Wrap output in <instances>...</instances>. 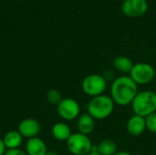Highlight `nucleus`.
I'll return each instance as SVG.
<instances>
[{
    "label": "nucleus",
    "mask_w": 156,
    "mask_h": 155,
    "mask_svg": "<svg viewBox=\"0 0 156 155\" xmlns=\"http://www.w3.org/2000/svg\"><path fill=\"white\" fill-rule=\"evenodd\" d=\"M111 98L115 105L125 107L131 105L138 91V85L130 76L122 75L117 77L111 85Z\"/></svg>",
    "instance_id": "1"
},
{
    "label": "nucleus",
    "mask_w": 156,
    "mask_h": 155,
    "mask_svg": "<svg viewBox=\"0 0 156 155\" xmlns=\"http://www.w3.org/2000/svg\"><path fill=\"white\" fill-rule=\"evenodd\" d=\"M114 107L115 103L111 96L102 94L90 99L87 105V113L95 121H102L112 114Z\"/></svg>",
    "instance_id": "2"
},
{
    "label": "nucleus",
    "mask_w": 156,
    "mask_h": 155,
    "mask_svg": "<svg viewBox=\"0 0 156 155\" xmlns=\"http://www.w3.org/2000/svg\"><path fill=\"white\" fill-rule=\"evenodd\" d=\"M131 106L134 114L144 118L156 112V92L154 90L139 91Z\"/></svg>",
    "instance_id": "3"
},
{
    "label": "nucleus",
    "mask_w": 156,
    "mask_h": 155,
    "mask_svg": "<svg viewBox=\"0 0 156 155\" xmlns=\"http://www.w3.org/2000/svg\"><path fill=\"white\" fill-rule=\"evenodd\" d=\"M67 148L72 155H88L92 151V143L89 136L74 132L66 142Z\"/></svg>",
    "instance_id": "4"
},
{
    "label": "nucleus",
    "mask_w": 156,
    "mask_h": 155,
    "mask_svg": "<svg viewBox=\"0 0 156 155\" xmlns=\"http://www.w3.org/2000/svg\"><path fill=\"white\" fill-rule=\"evenodd\" d=\"M108 82L101 74H90L82 80L81 88L83 92L93 98L96 96H100L104 94L106 89H107Z\"/></svg>",
    "instance_id": "5"
},
{
    "label": "nucleus",
    "mask_w": 156,
    "mask_h": 155,
    "mask_svg": "<svg viewBox=\"0 0 156 155\" xmlns=\"http://www.w3.org/2000/svg\"><path fill=\"white\" fill-rule=\"evenodd\" d=\"M155 74V69L153 65L146 62H139L133 65L129 76L138 86H144L154 79Z\"/></svg>",
    "instance_id": "6"
},
{
    "label": "nucleus",
    "mask_w": 156,
    "mask_h": 155,
    "mask_svg": "<svg viewBox=\"0 0 156 155\" xmlns=\"http://www.w3.org/2000/svg\"><path fill=\"white\" fill-rule=\"evenodd\" d=\"M58 116L67 122L74 121L80 115V106L79 102L71 98H65L57 105Z\"/></svg>",
    "instance_id": "7"
},
{
    "label": "nucleus",
    "mask_w": 156,
    "mask_h": 155,
    "mask_svg": "<svg viewBox=\"0 0 156 155\" xmlns=\"http://www.w3.org/2000/svg\"><path fill=\"white\" fill-rule=\"evenodd\" d=\"M148 9L146 0H124L122 5V13L128 17H140L144 16Z\"/></svg>",
    "instance_id": "8"
},
{
    "label": "nucleus",
    "mask_w": 156,
    "mask_h": 155,
    "mask_svg": "<svg viewBox=\"0 0 156 155\" xmlns=\"http://www.w3.org/2000/svg\"><path fill=\"white\" fill-rule=\"evenodd\" d=\"M41 130L40 123L32 118H27L21 121L18 124L17 131L22 135L23 138L31 139L34 137H37Z\"/></svg>",
    "instance_id": "9"
},
{
    "label": "nucleus",
    "mask_w": 156,
    "mask_h": 155,
    "mask_svg": "<svg viewBox=\"0 0 156 155\" xmlns=\"http://www.w3.org/2000/svg\"><path fill=\"white\" fill-rule=\"evenodd\" d=\"M126 130L127 132L133 137L142 135L146 130L145 118L133 114L126 122Z\"/></svg>",
    "instance_id": "10"
},
{
    "label": "nucleus",
    "mask_w": 156,
    "mask_h": 155,
    "mask_svg": "<svg viewBox=\"0 0 156 155\" xmlns=\"http://www.w3.org/2000/svg\"><path fill=\"white\" fill-rule=\"evenodd\" d=\"M25 152L27 155H45L48 152V149L45 142L42 139L34 137L27 141Z\"/></svg>",
    "instance_id": "11"
},
{
    "label": "nucleus",
    "mask_w": 156,
    "mask_h": 155,
    "mask_svg": "<svg viewBox=\"0 0 156 155\" xmlns=\"http://www.w3.org/2000/svg\"><path fill=\"white\" fill-rule=\"evenodd\" d=\"M94 127H95V120L87 112L80 114L77 119V128H78V132L80 133L89 136L93 132Z\"/></svg>",
    "instance_id": "12"
},
{
    "label": "nucleus",
    "mask_w": 156,
    "mask_h": 155,
    "mask_svg": "<svg viewBox=\"0 0 156 155\" xmlns=\"http://www.w3.org/2000/svg\"><path fill=\"white\" fill-rule=\"evenodd\" d=\"M52 136L58 142H67L72 134L70 127L63 122H56L51 128Z\"/></svg>",
    "instance_id": "13"
},
{
    "label": "nucleus",
    "mask_w": 156,
    "mask_h": 155,
    "mask_svg": "<svg viewBox=\"0 0 156 155\" xmlns=\"http://www.w3.org/2000/svg\"><path fill=\"white\" fill-rule=\"evenodd\" d=\"M113 68L120 73H122L124 75L130 74L134 63L133 62V60L126 57V56H117L114 59H113Z\"/></svg>",
    "instance_id": "14"
},
{
    "label": "nucleus",
    "mask_w": 156,
    "mask_h": 155,
    "mask_svg": "<svg viewBox=\"0 0 156 155\" xmlns=\"http://www.w3.org/2000/svg\"><path fill=\"white\" fill-rule=\"evenodd\" d=\"M4 144L7 149H16L19 148L23 143V137L18 132V131H9L3 138Z\"/></svg>",
    "instance_id": "15"
},
{
    "label": "nucleus",
    "mask_w": 156,
    "mask_h": 155,
    "mask_svg": "<svg viewBox=\"0 0 156 155\" xmlns=\"http://www.w3.org/2000/svg\"><path fill=\"white\" fill-rule=\"evenodd\" d=\"M96 152L101 155H113L118 152L116 143L112 139H104L96 146Z\"/></svg>",
    "instance_id": "16"
},
{
    "label": "nucleus",
    "mask_w": 156,
    "mask_h": 155,
    "mask_svg": "<svg viewBox=\"0 0 156 155\" xmlns=\"http://www.w3.org/2000/svg\"><path fill=\"white\" fill-rule=\"evenodd\" d=\"M46 98H47V100H48V103H50L52 105H56V106L62 100L61 93L58 90H56V89L49 90L47 92Z\"/></svg>",
    "instance_id": "17"
},
{
    "label": "nucleus",
    "mask_w": 156,
    "mask_h": 155,
    "mask_svg": "<svg viewBox=\"0 0 156 155\" xmlns=\"http://www.w3.org/2000/svg\"><path fill=\"white\" fill-rule=\"evenodd\" d=\"M145 123L146 130H148L153 134H156V112L145 117Z\"/></svg>",
    "instance_id": "18"
},
{
    "label": "nucleus",
    "mask_w": 156,
    "mask_h": 155,
    "mask_svg": "<svg viewBox=\"0 0 156 155\" xmlns=\"http://www.w3.org/2000/svg\"><path fill=\"white\" fill-rule=\"evenodd\" d=\"M4 155H27V153L23 150H21L20 148H16V149H7Z\"/></svg>",
    "instance_id": "19"
},
{
    "label": "nucleus",
    "mask_w": 156,
    "mask_h": 155,
    "mask_svg": "<svg viewBox=\"0 0 156 155\" xmlns=\"http://www.w3.org/2000/svg\"><path fill=\"white\" fill-rule=\"evenodd\" d=\"M102 76H103V78L106 79L107 82H108V81H112H112L116 79V78H114V72H113L112 70H110V69L104 71L103 74H102Z\"/></svg>",
    "instance_id": "20"
},
{
    "label": "nucleus",
    "mask_w": 156,
    "mask_h": 155,
    "mask_svg": "<svg viewBox=\"0 0 156 155\" xmlns=\"http://www.w3.org/2000/svg\"><path fill=\"white\" fill-rule=\"evenodd\" d=\"M6 151V148L4 144V142H3V139L0 138V155H4Z\"/></svg>",
    "instance_id": "21"
},
{
    "label": "nucleus",
    "mask_w": 156,
    "mask_h": 155,
    "mask_svg": "<svg viewBox=\"0 0 156 155\" xmlns=\"http://www.w3.org/2000/svg\"><path fill=\"white\" fill-rule=\"evenodd\" d=\"M113 155H132L129 152H126V151H118L115 154Z\"/></svg>",
    "instance_id": "22"
},
{
    "label": "nucleus",
    "mask_w": 156,
    "mask_h": 155,
    "mask_svg": "<svg viewBox=\"0 0 156 155\" xmlns=\"http://www.w3.org/2000/svg\"><path fill=\"white\" fill-rule=\"evenodd\" d=\"M45 155H58V153H56V152H54V151H48L47 152V153Z\"/></svg>",
    "instance_id": "23"
},
{
    "label": "nucleus",
    "mask_w": 156,
    "mask_h": 155,
    "mask_svg": "<svg viewBox=\"0 0 156 155\" xmlns=\"http://www.w3.org/2000/svg\"><path fill=\"white\" fill-rule=\"evenodd\" d=\"M88 155H101V154H100L98 152H95V151H94V152H91L90 153H89Z\"/></svg>",
    "instance_id": "24"
}]
</instances>
